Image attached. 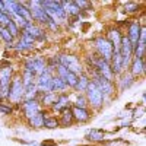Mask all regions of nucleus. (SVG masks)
<instances>
[{"instance_id":"38","label":"nucleus","mask_w":146,"mask_h":146,"mask_svg":"<svg viewBox=\"0 0 146 146\" xmlns=\"http://www.w3.org/2000/svg\"><path fill=\"white\" fill-rule=\"evenodd\" d=\"M51 145H54V142H51V140H50V142H44V143H42V146H51Z\"/></svg>"},{"instance_id":"35","label":"nucleus","mask_w":146,"mask_h":146,"mask_svg":"<svg viewBox=\"0 0 146 146\" xmlns=\"http://www.w3.org/2000/svg\"><path fill=\"white\" fill-rule=\"evenodd\" d=\"M75 5L79 7V10H80V12L91 9V3H89V2H86V0H75Z\"/></svg>"},{"instance_id":"13","label":"nucleus","mask_w":146,"mask_h":146,"mask_svg":"<svg viewBox=\"0 0 146 146\" xmlns=\"http://www.w3.org/2000/svg\"><path fill=\"white\" fill-rule=\"evenodd\" d=\"M146 70V64H145V58H131L130 66H129V73L133 78H140L143 76V73Z\"/></svg>"},{"instance_id":"26","label":"nucleus","mask_w":146,"mask_h":146,"mask_svg":"<svg viewBox=\"0 0 146 146\" xmlns=\"http://www.w3.org/2000/svg\"><path fill=\"white\" fill-rule=\"evenodd\" d=\"M12 48H15L16 51H29V50H32V48H34V45L25 42V41L21 40V38H18V40H15V42H13V45H12Z\"/></svg>"},{"instance_id":"37","label":"nucleus","mask_w":146,"mask_h":146,"mask_svg":"<svg viewBox=\"0 0 146 146\" xmlns=\"http://www.w3.org/2000/svg\"><path fill=\"white\" fill-rule=\"evenodd\" d=\"M58 27H60V25H57L56 22L50 21V22H48V25H47L45 28H48V29H51V31H57V29H58Z\"/></svg>"},{"instance_id":"32","label":"nucleus","mask_w":146,"mask_h":146,"mask_svg":"<svg viewBox=\"0 0 146 146\" xmlns=\"http://www.w3.org/2000/svg\"><path fill=\"white\" fill-rule=\"evenodd\" d=\"M64 82H66V85H67V88L75 89L76 83H78V76L75 75V73L69 72V73H67V76H66V79H64Z\"/></svg>"},{"instance_id":"8","label":"nucleus","mask_w":146,"mask_h":146,"mask_svg":"<svg viewBox=\"0 0 146 146\" xmlns=\"http://www.w3.org/2000/svg\"><path fill=\"white\" fill-rule=\"evenodd\" d=\"M19 110L22 111L23 117L27 120H29L31 117H34L35 114H38L40 111H42V107L40 104L38 100H29V101H22L19 105Z\"/></svg>"},{"instance_id":"24","label":"nucleus","mask_w":146,"mask_h":146,"mask_svg":"<svg viewBox=\"0 0 146 146\" xmlns=\"http://www.w3.org/2000/svg\"><path fill=\"white\" fill-rule=\"evenodd\" d=\"M42 127L50 129V130L58 129V127H60L58 117H56V115H45V117H44V124H42Z\"/></svg>"},{"instance_id":"9","label":"nucleus","mask_w":146,"mask_h":146,"mask_svg":"<svg viewBox=\"0 0 146 146\" xmlns=\"http://www.w3.org/2000/svg\"><path fill=\"white\" fill-rule=\"evenodd\" d=\"M35 88L38 91L40 95H44V94H48V92H53V76L50 73H42L41 76L35 78Z\"/></svg>"},{"instance_id":"28","label":"nucleus","mask_w":146,"mask_h":146,"mask_svg":"<svg viewBox=\"0 0 146 146\" xmlns=\"http://www.w3.org/2000/svg\"><path fill=\"white\" fill-rule=\"evenodd\" d=\"M0 38H2V40L7 44V47H10V48H12V45H13V42H15L13 36L9 34V31H7L5 27H0Z\"/></svg>"},{"instance_id":"1","label":"nucleus","mask_w":146,"mask_h":146,"mask_svg":"<svg viewBox=\"0 0 146 146\" xmlns=\"http://www.w3.org/2000/svg\"><path fill=\"white\" fill-rule=\"evenodd\" d=\"M23 95H25V88H23V85H22L21 75L16 73V75L12 76V80H10L7 101L12 102V104H15V105H19L23 101Z\"/></svg>"},{"instance_id":"16","label":"nucleus","mask_w":146,"mask_h":146,"mask_svg":"<svg viewBox=\"0 0 146 146\" xmlns=\"http://www.w3.org/2000/svg\"><path fill=\"white\" fill-rule=\"evenodd\" d=\"M121 36H123V34L120 32L118 28H111L108 32H107V36L105 38L111 42L114 51H118L120 50V44H121Z\"/></svg>"},{"instance_id":"12","label":"nucleus","mask_w":146,"mask_h":146,"mask_svg":"<svg viewBox=\"0 0 146 146\" xmlns=\"http://www.w3.org/2000/svg\"><path fill=\"white\" fill-rule=\"evenodd\" d=\"M72 114H73V120L75 123H88L92 118V113L89 108H78V107H70Z\"/></svg>"},{"instance_id":"30","label":"nucleus","mask_w":146,"mask_h":146,"mask_svg":"<svg viewBox=\"0 0 146 146\" xmlns=\"http://www.w3.org/2000/svg\"><path fill=\"white\" fill-rule=\"evenodd\" d=\"M6 29L9 31V34L13 36V40H18L19 38V35H21V29L18 28V25L13 22V21H10L9 23H7V27H6Z\"/></svg>"},{"instance_id":"14","label":"nucleus","mask_w":146,"mask_h":146,"mask_svg":"<svg viewBox=\"0 0 146 146\" xmlns=\"http://www.w3.org/2000/svg\"><path fill=\"white\" fill-rule=\"evenodd\" d=\"M22 31L28 32V34L32 36V38H34L35 41H42V40L45 38V32H44L42 27L36 25V23H34V22H31V23H27V27L23 28Z\"/></svg>"},{"instance_id":"18","label":"nucleus","mask_w":146,"mask_h":146,"mask_svg":"<svg viewBox=\"0 0 146 146\" xmlns=\"http://www.w3.org/2000/svg\"><path fill=\"white\" fill-rule=\"evenodd\" d=\"M105 131L101 130V129H91L86 131V135H85V137H86V140L89 142H94V143H98V142H104L105 140Z\"/></svg>"},{"instance_id":"20","label":"nucleus","mask_w":146,"mask_h":146,"mask_svg":"<svg viewBox=\"0 0 146 146\" xmlns=\"http://www.w3.org/2000/svg\"><path fill=\"white\" fill-rule=\"evenodd\" d=\"M57 95H58V94H56V92H48V94L40 95V96H38V101H40L41 107H50V108H51V105H53V104L56 102V100H57Z\"/></svg>"},{"instance_id":"10","label":"nucleus","mask_w":146,"mask_h":146,"mask_svg":"<svg viewBox=\"0 0 146 146\" xmlns=\"http://www.w3.org/2000/svg\"><path fill=\"white\" fill-rule=\"evenodd\" d=\"M140 29H142V25L137 19H133L129 25H127V34L126 36L129 38L131 47L135 48L136 44H137V40H139V35H140Z\"/></svg>"},{"instance_id":"23","label":"nucleus","mask_w":146,"mask_h":146,"mask_svg":"<svg viewBox=\"0 0 146 146\" xmlns=\"http://www.w3.org/2000/svg\"><path fill=\"white\" fill-rule=\"evenodd\" d=\"M53 92L56 94H63V92H67V85L63 79L57 78L56 75L53 76Z\"/></svg>"},{"instance_id":"6","label":"nucleus","mask_w":146,"mask_h":146,"mask_svg":"<svg viewBox=\"0 0 146 146\" xmlns=\"http://www.w3.org/2000/svg\"><path fill=\"white\" fill-rule=\"evenodd\" d=\"M94 47H95L96 56L110 63V60L113 57V53H114V48H113L111 42H110L105 36H98V38H95V41H94Z\"/></svg>"},{"instance_id":"4","label":"nucleus","mask_w":146,"mask_h":146,"mask_svg":"<svg viewBox=\"0 0 146 146\" xmlns=\"http://www.w3.org/2000/svg\"><path fill=\"white\" fill-rule=\"evenodd\" d=\"M28 9L31 12V16H32V22L36 23L40 27H47L48 22L51 19L47 16L44 7L41 6V0H32V2H28Z\"/></svg>"},{"instance_id":"25","label":"nucleus","mask_w":146,"mask_h":146,"mask_svg":"<svg viewBox=\"0 0 146 146\" xmlns=\"http://www.w3.org/2000/svg\"><path fill=\"white\" fill-rule=\"evenodd\" d=\"M38 91L35 88V83L29 85L28 88H25V95H23V101H29V100H38Z\"/></svg>"},{"instance_id":"34","label":"nucleus","mask_w":146,"mask_h":146,"mask_svg":"<svg viewBox=\"0 0 146 146\" xmlns=\"http://www.w3.org/2000/svg\"><path fill=\"white\" fill-rule=\"evenodd\" d=\"M67 73H69V70L64 67V66H62V64H58L57 67H56V76L57 78H60V79H66V76H67Z\"/></svg>"},{"instance_id":"33","label":"nucleus","mask_w":146,"mask_h":146,"mask_svg":"<svg viewBox=\"0 0 146 146\" xmlns=\"http://www.w3.org/2000/svg\"><path fill=\"white\" fill-rule=\"evenodd\" d=\"M124 10L126 13H137L140 10V5H137L136 2H127L124 3Z\"/></svg>"},{"instance_id":"36","label":"nucleus","mask_w":146,"mask_h":146,"mask_svg":"<svg viewBox=\"0 0 146 146\" xmlns=\"http://www.w3.org/2000/svg\"><path fill=\"white\" fill-rule=\"evenodd\" d=\"M19 38L21 40H23V41H25V42H28V44H35V40L32 38V36L28 34V32H25V31H21V35H19Z\"/></svg>"},{"instance_id":"3","label":"nucleus","mask_w":146,"mask_h":146,"mask_svg":"<svg viewBox=\"0 0 146 146\" xmlns=\"http://www.w3.org/2000/svg\"><path fill=\"white\" fill-rule=\"evenodd\" d=\"M58 64L64 66L69 72L75 73L76 76H80L82 73H85V67L80 62V58L75 54H58Z\"/></svg>"},{"instance_id":"22","label":"nucleus","mask_w":146,"mask_h":146,"mask_svg":"<svg viewBox=\"0 0 146 146\" xmlns=\"http://www.w3.org/2000/svg\"><path fill=\"white\" fill-rule=\"evenodd\" d=\"M47 115V113L44 111H40L38 114H35L34 117H31L29 120H28V124L31 126V127H34V129H40V127H42V124H44V117Z\"/></svg>"},{"instance_id":"39","label":"nucleus","mask_w":146,"mask_h":146,"mask_svg":"<svg viewBox=\"0 0 146 146\" xmlns=\"http://www.w3.org/2000/svg\"><path fill=\"white\" fill-rule=\"evenodd\" d=\"M5 10V7H3V0H0V12H3ZM5 13V12H3Z\"/></svg>"},{"instance_id":"7","label":"nucleus","mask_w":146,"mask_h":146,"mask_svg":"<svg viewBox=\"0 0 146 146\" xmlns=\"http://www.w3.org/2000/svg\"><path fill=\"white\" fill-rule=\"evenodd\" d=\"M120 56H121V64H123V70L126 72L130 66V62L133 58V47L126 35L121 36V44H120Z\"/></svg>"},{"instance_id":"21","label":"nucleus","mask_w":146,"mask_h":146,"mask_svg":"<svg viewBox=\"0 0 146 146\" xmlns=\"http://www.w3.org/2000/svg\"><path fill=\"white\" fill-rule=\"evenodd\" d=\"M89 82H91V79L88 78V75L82 73L80 76H78V83H76V86H75V91L78 94H85V91H86Z\"/></svg>"},{"instance_id":"19","label":"nucleus","mask_w":146,"mask_h":146,"mask_svg":"<svg viewBox=\"0 0 146 146\" xmlns=\"http://www.w3.org/2000/svg\"><path fill=\"white\" fill-rule=\"evenodd\" d=\"M58 123H60V127H70V126L75 124V120H73V114H72L70 108H67V110L60 113Z\"/></svg>"},{"instance_id":"27","label":"nucleus","mask_w":146,"mask_h":146,"mask_svg":"<svg viewBox=\"0 0 146 146\" xmlns=\"http://www.w3.org/2000/svg\"><path fill=\"white\" fill-rule=\"evenodd\" d=\"M21 79H22V85H23V88H28L29 85H32V83L35 82V76L32 75L31 72L23 70V69H22V73H21Z\"/></svg>"},{"instance_id":"5","label":"nucleus","mask_w":146,"mask_h":146,"mask_svg":"<svg viewBox=\"0 0 146 146\" xmlns=\"http://www.w3.org/2000/svg\"><path fill=\"white\" fill-rule=\"evenodd\" d=\"M23 70L31 72L35 78L41 76L42 73H45L47 70V60L41 56H35V57H27L23 62Z\"/></svg>"},{"instance_id":"17","label":"nucleus","mask_w":146,"mask_h":146,"mask_svg":"<svg viewBox=\"0 0 146 146\" xmlns=\"http://www.w3.org/2000/svg\"><path fill=\"white\" fill-rule=\"evenodd\" d=\"M60 5H62L64 13L67 15V18H78L82 12L79 10V7L75 5V2H72V0H60Z\"/></svg>"},{"instance_id":"15","label":"nucleus","mask_w":146,"mask_h":146,"mask_svg":"<svg viewBox=\"0 0 146 146\" xmlns=\"http://www.w3.org/2000/svg\"><path fill=\"white\" fill-rule=\"evenodd\" d=\"M133 83H135V78H133L129 72H123L118 76V79H117V89L120 92L121 91H126V89H129Z\"/></svg>"},{"instance_id":"11","label":"nucleus","mask_w":146,"mask_h":146,"mask_svg":"<svg viewBox=\"0 0 146 146\" xmlns=\"http://www.w3.org/2000/svg\"><path fill=\"white\" fill-rule=\"evenodd\" d=\"M70 107H72L70 96H69L67 92H63V94H58V95H57L56 102L51 105V111L60 114L62 111H64V110H67V108H70Z\"/></svg>"},{"instance_id":"29","label":"nucleus","mask_w":146,"mask_h":146,"mask_svg":"<svg viewBox=\"0 0 146 146\" xmlns=\"http://www.w3.org/2000/svg\"><path fill=\"white\" fill-rule=\"evenodd\" d=\"M72 105L78 107V108H89V104H88V100H86V96H85V94H78L75 102Z\"/></svg>"},{"instance_id":"2","label":"nucleus","mask_w":146,"mask_h":146,"mask_svg":"<svg viewBox=\"0 0 146 146\" xmlns=\"http://www.w3.org/2000/svg\"><path fill=\"white\" fill-rule=\"evenodd\" d=\"M85 96H86L88 104H89L92 111H100V110L104 107V102H105L104 95L98 88L95 86L94 82H89L86 91H85Z\"/></svg>"},{"instance_id":"31","label":"nucleus","mask_w":146,"mask_h":146,"mask_svg":"<svg viewBox=\"0 0 146 146\" xmlns=\"http://www.w3.org/2000/svg\"><path fill=\"white\" fill-rule=\"evenodd\" d=\"M6 101L7 100H0V114L10 115V114H13V107L10 104H7Z\"/></svg>"}]
</instances>
